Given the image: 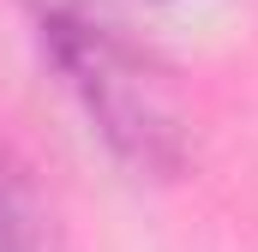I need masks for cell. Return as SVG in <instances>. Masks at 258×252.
<instances>
[{
	"label": "cell",
	"instance_id": "6da1fadb",
	"mask_svg": "<svg viewBox=\"0 0 258 252\" xmlns=\"http://www.w3.org/2000/svg\"><path fill=\"white\" fill-rule=\"evenodd\" d=\"M42 48L60 66L66 90L84 102L90 126L108 138V150L126 168L168 180L186 162L180 108H174L162 72L144 60L108 18L78 12V6H48L42 12Z\"/></svg>",
	"mask_w": 258,
	"mask_h": 252
},
{
	"label": "cell",
	"instance_id": "7a4b0ae2",
	"mask_svg": "<svg viewBox=\"0 0 258 252\" xmlns=\"http://www.w3.org/2000/svg\"><path fill=\"white\" fill-rule=\"evenodd\" d=\"M0 252H48V228H42L36 192L24 186V174L12 168L6 150H0Z\"/></svg>",
	"mask_w": 258,
	"mask_h": 252
}]
</instances>
